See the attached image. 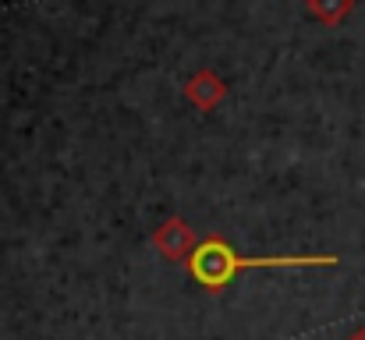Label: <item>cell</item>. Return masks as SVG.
<instances>
[{"mask_svg":"<svg viewBox=\"0 0 365 340\" xmlns=\"http://www.w3.org/2000/svg\"><path fill=\"white\" fill-rule=\"evenodd\" d=\"M351 340H365V330H362V334H355V337H351Z\"/></svg>","mask_w":365,"mask_h":340,"instance_id":"obj_2","label":"cell"},{"mask_svg":"<svg viewBox=\"0 0 365 340\" xmlns=\"http://www.w3.org/2000/svg\"><path fill=\"white\" fill-rule=\"evenodd\" d=\"M188 266H192V277H195L199 284H206V287H224V284L235 277V269H238V255H235L224 241H202V244H195Z\"/></svg>","mask_w":365,"mask_h":340,"instance_id":"obj_1","label":"cell"}]
</instances>
